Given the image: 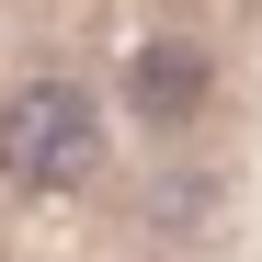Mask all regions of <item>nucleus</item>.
<instances>
[{
  "label": "nucleus",
  "mask_w": 262,
  "mask_h": 262,
  "mask_svg": "<svg viewBox=\"0 0 262 262\" xmlns=\"http://www.w3.org/2000/svg\"><path fill=\"white\" fill-rule=\"evenodd\" d=\"M103 171H114V92L92 69H23V80H0V183L12 194H103Z\"/></svg>",
  "instance_id": "f257e3e1"
},
{
  "label": "nucleus",
  "mask_w": 262,
  "mask_h": 262,
  "mask_svg": "<svg viewBox=\"0 0 262 262\" xmlns=\"http://www.w3.org/2000/svg\"><path fill=\"white\" fill-rule=\"evenodd\" d=\"M114 103L137 114L148 137H183V125H205V103H216V57H205V46H183V34H148V46L125 57Z\"/></svg>",
  "instance_id": "f03ea898"
}]
</instances>
